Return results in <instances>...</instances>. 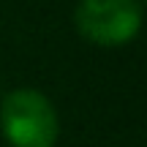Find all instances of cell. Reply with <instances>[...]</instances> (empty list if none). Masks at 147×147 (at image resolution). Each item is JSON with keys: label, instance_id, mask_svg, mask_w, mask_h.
<instances>
[{"label": "cell", "instance_id": "obj_2", "mask_svg": "<svg viewBox=\"0 0 147 147\" xmlns=\"http://www.w3.org/2000/svg\"><path fill=\"white\" fill-rule=\"evenodd\" d=\"M74 22L82 38L95 47H123L142 27L136 0H79Z\"/></svg>", "mask_w": 147, "mask_h": 147}, {"label": "cell", "instance_id": "obj_1", "mask_svg": "<svg viewBox=\"0 0 147 147\" xmlns=\"http://www.w3.org/2000/svg\"><path fill=\"white\" fill-rule=\"evenodd\" d=\"M0 128L11 147H55L60 120L52 101L30 87L11 90L0 104Z\"/></svg>", "mask_w": 147, "mask_h": 147}]
</instances>
